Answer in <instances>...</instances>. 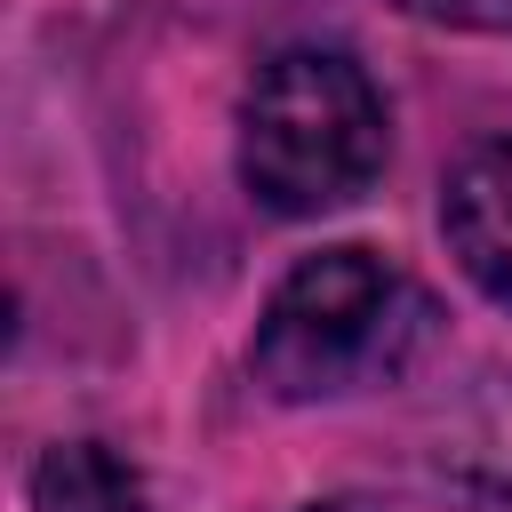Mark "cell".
Listing matches in <instances>:
<instances>
[{
	"mask_svg": "<svg viewBox=\"0 0 512 512\" xmlns=\"http://www.w3.org/2000/svg\"><path fill=\"white\" fill-rule=\"evenodd\" d=\"M440 336V304L424 280L384 264L360 240L296 256L272 288L248 368L272 400H344L368 384H400Z\"/></svg>",
	"mask_w": 512,
	"mask_h": 512,
	"instance_id": "1",
	"label": "cell"
},
{
	"mask_svg": "<svg viewBox=\"0 0 512 512\" xmlns=\"http://www.w3.org/2000/svg\"><path fill=\"white\" fill-rule=\"evenodd\" d=\"M32 512H144V480L104 440H56L32 464Z\"/></svg>",
	"mask_w": 512,
	"mask_h": 512,
	"instance_id": "4",
	"label": "cell"
},
{
	"mask_svg": "<svg viewBox=\"0 0 512 512\" xmlns=\"http://www.w3.org/2000/svg\"><path fill=\"white\" fill-rule=\"evenodd\" d=\"M440 232L464 264V280L512 312V136H488L472 144L456 168H448V192H440Z\"/></svg>",
	"mask_w": 512,
	"mask_h": 512,
	"instance_id": "3",
	"label": "cell"
},
{
	"mask_svg": "<svg viewBox=\"0 0 512 512\" xmlns=\"http://www.w3.org/2000/svg\"><path fill=\"white\" fill-rule=\"evenodd\" d=\"M456 472L488 504H512V376H496V392L472 408V448H456Z\"/></svg>",
	"mask_w": 512,
	"mask_h": 512,
	"instance_id": "5",
	"label": "cell"
},
{
	"mask_svg": "<svg viewBox=\"0 0 512 512\" xmlns=\"http://www.w3.org/2000/svg\"><path fill=\"white\" fill-rule=\"evenodd\" d=\"M304 512H368V504H304Z\"/></svg>",
	"mask_w": 512,
	"mask_h": 512,
	"instance_id": "7",
	"label": "cell"
},
{
	"mask_svg": "<svg viewBox=\"0 0 512 512\" xmlns=\"http://www.w3.org/2000/svg\"><path fill=\"white\" fill-rule=\"evenodd\" d=\"M392 128L376 80L344 48H280L240 104V184L272 216H328L384 176Z\"/></svg>",
	"mask_w": 512,
	"mask_h": 512,
	"instance_id": "2",
	"label": "cell"
},
{
	"mask_svg": "<svg viewBox=\"0 0 512 512\" xmlns=\"http://www.w3.org/2000/svg\"><path fill=\"white\" fill-rule=\"evenodd\" d=\"M424 24H456V32H512V0H392Z\"/></svg>",
	"mask_w": 512,
	"mask_h": 512,
	"instance_id": "6",
	"label": "cell"
}]
</instances>
